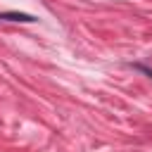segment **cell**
I'll use <instances>...</instances> for the list:
<instances>
[{
	"label": "cell",
	"mask_w": 152,
	"mask_h": 152,
	"mask_svg": "<svg viewBox=\"0 0 152 152\" xmlns=\"http://www.w3.org/2000/svg\"><path fill=\"white\" fill-rule=\"evenodd\" d=\"M2 19H17V21H33L28 14H0Z\"/></svg>",
	"instance_id": "obj_1"
}]
</instances>
